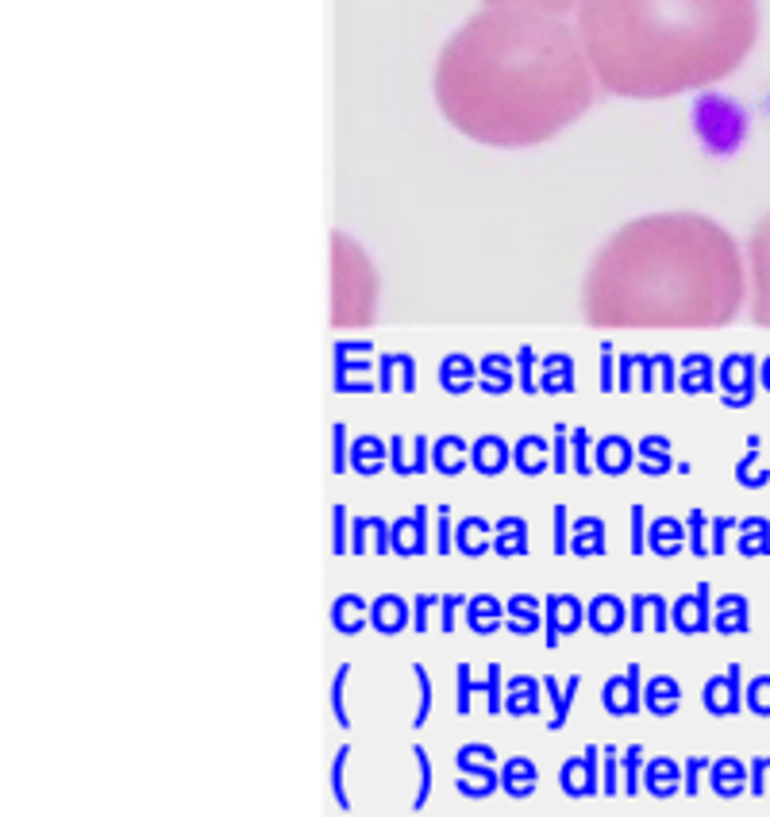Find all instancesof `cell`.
<instances>
[{
	"instance_id": "obj_16",
	"label": "cell",
	"mask_w": 770,
	"mask_h": 817,
	"mask_svg": "<svg viewBox=\"0 0 770 817\" xmlns=\"http://www.w3.org/2000/svg\"><path fill=\"white\" fill-rule=\"evenodd\" d=\"M706 710L713 713V718H732V713L739 710V702H744V695H739V667L732 663L724 675L709 678L706 683Z\"/></svg>"
},
{
	"instance_id": "obj_17",
	"label": "cell",
	"mask_w": 770,
	"mask_h": 817,
	"mask_svg": "<svg viewBox=\"0 0 770 817\" xmlns=\"http://www.w3.org/2000/svg\"><path fill=\"white\" fill-rule=\"evenodd\" d=\"M505 625L512 637H535L544 629V602L535 594H512L505 605Z\"/></svg>"
},
{
	"instance_id": "obj_39",
	"label": "cell",
	"mask_w": 770,
	"mask_h": 817,
	"mask_svg": "<svg viewBox=\"0 0 770 817\" xmlns=\"http://www.w3.org/2000/svg\"><path fill=\"white\" fill-rule=\"evenodd\" d=\"M739 552L744 556H767L770 552V529H767V521L762 517H755V521H744L739 524Z\"/></svg>"
},
{
	"instance_id": "obj_27",
	"label": "cell",
	"mask_w": 770,
	"mask_h": 817,
	"mask_svg": "<svg viewBox=\"0 0 770 817\" xmlns=\"http://www.w3.org/2000/svg\"><path fill=\"white\" fill-rule=\"evenodd\" d=\"M494 552L501 559H520L528 556V521L524 517H501L494 521Z\"/></svg>"
},
{
	"instance_id": "obj_14",
	"label": "cell",
	"mask_w": 770,
	"mask_h": 817,
	"mask_svg": "<svg viewBox=\"0 0 770 817\" xmlns=\"http://www.w3.org/2000/svg\"><path fill=\"white\" fill-rule=\"evenodd\" d=\"M462 621L474 637H494L497 629H505V602L494 594H471L466 609H462Z\"/></svg>"
},
{
	"instance_id": "obj_40",
	"label": "cell",
	"mask_w": 770,
	"mask_h": 817,
	"mask_svg": "<svg viewBox=\"0 0 770 817\" xmlns=\"http://www.w3.org/2000/svg\"><path fill=\"white\" fill-rule=\"evenodd\" d=\"M486 4H509V9H532V12H547V16L570 20L582 0H486Z\"/></svg>"
},
{
	"instance_id": "obj_10",
	"label": "cell",
	"mask_w": 770,
	"mask_h": 817,
	"mask_svg": "<svg viewBox=\"0 0 770 817\" xmlns=\"http://www.w3.org/2000/svg\"><path fill=\"white\" fill-rule=\"evenodd\" d=\"M436 513V509H428V506H416L413 513H405V517H398V521H390L393 529H390V536H393V556H401V559H413V556H424V552L431 548L428 544V517Z\"/></svg>"
},
{
	"instance_id": "obj_19",
	"label": "cell",
	"mask_w": 770,
	"mask_h": 817,
	"mask_svg": "<svg viewBox=\"0 0 770 817\" xmlns=\"http://www.w3.org/2000/svg\"><path fill=\"white\" fill-rule=\"evenodd\" d=\"M643 791L659 802L682 794V763L671 760V756H655V760H648L643 763Z\"/></svg>"
},
{
	"instance_id": "obj_25",
	"label": "cell",
	"mask_w": 770,
	"mask_h": 817,
	"mask_svg": "<svg viewBox=\"0 0 770 817\" xmlns=\"http://www.w3.org/2000/svg\"><path fill=\"white\" fill-rule=\"evenodd\" d=\"M682 706V687L674 675H655L643 683V710H651L655 718H671Z\"/></svg>"
},
{
	"instance_id": "obj_7",
	"label": "cell",
	"mask_w": 770,
	"mask_h": 817,
	"mask_svg": "<svg viewBox=\"0 0 770 817\" xmlns=\"http://www.w3.org/2000/svg\"><path fill=\"white\" fill-rule=\"evenodd\" d=\"M585 625V602L574 594L544 597V648H559V640L574 637Z\"/></svg>"
},
{
	"instance_id": "obj_37",
	"label": "cell",
	"mask_w": 770,
	"mask_h": 817,
	"mask_svg": "<svg viewBox=\"0 0 770 817\" xmlns=\"http://www.w3.org/2000/svg\"><path fill=\"white\" fill-rule=\"evenodd\" d=\"M482 702H486V713H505V671L501 663H489L486 678H474Z\"/></svg>"
},
{
	"instance_id": "obj_56",
	"label": "cell",
	"mask_w": 770,
	"mask_h": 817,
	"mask_svg": "<svg viewBox=\"0 0 770 817\" xmlns=\"http://www.w3.org/2000/svg\"><path fill=\"white\" fill-rule=\"evenodd\" d=\"M751 779H747V791L751 794H770V756H759V760L751 763Z\"/></svg>"
},
{
	"instance_id": "obj_32",
	"label": "cell",
	"mask_w": 770,
	"mask_h": 817,
	"mask_svg": "<svg viewBox=\"0 0 770 817\" xmlns=\"http://www.w3.org/2000/svg\"><path fill=\"white\" fill-rule=\"evenodd\" d=\"M454 791L462 794V798H494L497 791H501V771L497 768H482L474 771V775H459L454 779Z\"/></svg>"
},
{
	"instance_id": "obj_43",
	"label": "cell",
	"mask_w": 770,
	"mask_h": 817,
	"mask_svg": "<svg viewBox=\"0 0 770 817\" xmlns=\"http://www.w3.org/2000/svg\"><path fill=\"white\" fill-rule=\"evenodd\" d=\"M601 794H605V798H616V794H620V748H616V744H605V748H601Z\"/></svg>"
},
{
	"instance_id": "obj_5",
	"label": "cell",
	"mask_w": 770,
	"mask_h": 817,
	"mask_svg": "<svg viewBox=\"0 0 770 817\" xmlns=\"http://www.w3.org/2000/svg\"><path fill=\"white\" fill-rule=\"evenodd\" d=\"M747 279H751V317L770 328V213L747 239Z\"/></svg>"
},
{
	"instance_id": "obj_21",
	"label": "cell",
	"mask_w": 770,
	"mask_h": 817,
	"mask_svg": "<svg viewBox=\"0 0 770 817\" xmlns=\"http://www.w3.org/2000/svg\"><path fill=\"white\" fill-rule=\"evenodd\" d=\"M540 687H544V678L532 675L505 678V713L509 718H535L540 713Z\"/></svg>"
},
{
	"instance_id": "obj_54",
	"label": "cell",
	"mask_w": 770,
	"mask_h": 817,
	"mask_svg": "<svg viewBox=\"0 0 770 817\" xmlns=\"http://www.w3.org/2000/svg\"><path fill=\"white\" fill-rule=\"evenodd\" d=\"M747 706H751V713H759V718H770V675L755 678L751 687H747Z\"/></svg>"
},
{
	"instance_id": "obj_45",
	"label": "cell",
	"mask_w": 770,
	"mask_h": 817,
	"mask_svg": "<svg viewBox=\"0 0 770 817\" xmlns=\"http://www.w3.org/2000/svg\"><path fill=\"white\" fill-rule=\"evenodd\" d=\"M347 763H351V744H343L340 753H335V760H332V798H335V806L347 814L351 809V791H347Z\"/></svg>"
},
{
	"instance_id": "obj_34",
	"label": "cell",
	"mask_w": 770,
	"mask_h": 817,
	"mask_svg": "<svg viewBox=\"0 0 770 817\" xmlns=\"http://www.w3.org/2000/svg\"><path fill=\"white\" fill-rule=\"evenodd\" d=\"M713 629H721V632H744L747 629V602H744V597L724 594L721 602H716Z\"/></svg>"
},
{
	"instance_id": "obj_26",
	"label": "cell",
	"mask_w": 770,
	"mask_h": 817,
	"mask_svg": "<svg viewBox=\"0 0 770 817\" xmlns=\"http://www.w3.org/2000/svg\"><path fill=\"white\" fill-rule=\"evenodd\" d=\"M535 786H540V771H535V763L528 760V756H509V763L501 768V791L509 794V798L524 802L535 794Z\"/></svg>"
},
{
	"instance_id": "obj_30",
	"label": "cell",
	"mask_w": 770,
	"mask_h": 817,
	"mask_svg": "<svg viewBox=\"0 0 770 817\" xmlns=\"http://www.w3.org/2000/svg\"><path fill=\"white\" fill-rule=\"evenodd\" d=\"M593 466H597L601 474H625L628 466H632V448H628V440H620V436H608V440L597 443V459H593Z\"/></svg>"
},
{
	"instance_id": "obj_55",
	"label": "cell",
	"mask_w": 770,
	"mask_h": 817,
	"mask_svg": "<svg viewBox=\"0 0 770 817\" xmlns=\"http://www.w3.org/2000/svg\"><path fill=\"white\" fill-rule=\"evenodd\" d=\"M648 548V509L636 501L632 506V556H643Z\"/></svg>"
},
{
	"instance_id": "obj_15",
	"label": "cell",
	"mask_w": 770,
	"mask_h": 817,
	"mask_svg": "<svg viewBox=\"0 0 770 817\" xmlns=\"http://www.w3.org/2000/svg\"><path fill=\"white\" fill-rule=\"evenodd\" d=\"M454 552L466 559H482L486 552H494V524L486 517L471 513L454 524Z\"/></svg>"
},
{
	"instance_id": "obj_51",
	"label": "cell",
	"mask_w": 770,
	"mask_h": 817,
	"mask_svg": "<svg viewBox=\"0 0 770 817\" xmlns=\"http://www.w3.org/2000/svg\"><path fill=\"white\" fill-rule=\"evenodd\" d=\"M709 756H689V760H682V794L686 798H698L701 791V771H709Z\"/></svg>"
},
{
	"instance_id": "obj_48",
	"label": "cell",
	"mask_w": 770,
	"mask_h": 817,
	"mask_svg": "<svg viewBox=\"0 0 770 817\" xmlns=\"http://www.w3.org/2000/svg\"><path fill=\"white\" fill-rule=\"evenodd\" d=\"M332 556H351V513H347V506H332Z\"/></svg>"
},
{
	"instance_id": "obj_50",
	"label": "cell",
	"mask_w": 770,
	"mask_h": 817,
	"mask_svg": "<svg viewBox=\"0 0 770 817\" xmlns=\"http://www.w3.org/2000/svg\"><path fill=\"white\" fill-rule=\"evenodd\" d=\"M706 529H709L706 513H701V509H689V517H686V544L694 548V556H698V559H706V556H709Z\"/></svg>"
},
{
	"instance_id": "obj_58",
	"label": "cell",
	"mask_w": 770,
	"mask_h": 817,
	"mask_svg": "<svg viewBox=\"0 0 770 817\" xmlns=\"http://www.w3.org/2000/svg\"><path fill=\"white\" fill-rule=\"evenodd\" d=\"M728 524H736V521H728V517H716V521H713V544H709V552H713V556H724V540H728Z\"/></svg>"
},
{
	"instance_id": "obj_18",
	"label": "cell",
	"mask_w": 770,
	"mask_h": 817,
	"mask_svg": "<svg viewBox=\"0 0 770 817\" xmlns=\"http://www.w3.org/2000/svg\"><path fill=\"white\" fill-rule=\"evenodd\" d=\"M578 690H582V675H570V683H559L555 675H544V695H547V702H552L547 733H559V729H567L570 710H574Z\"/></svg>"
},
{
	"instance_id": "obj_22",
	"label": "cell",
	"mask_w": 770,
	"mask_h": 817,
	"mask_svg": "<svg viewBox=\"0 0 770 817\" xmlns=\"http://www.w3.org/2000/svg\"><path fill=\"white\" fill-rule=\"evenodd\" d=\"M682 548H686V521L663 513L648 524V552L651 556L671 559V556H678Z\"/></svg>"
},
{
	"instance_id": "obj_49",
	"label": "cell",
	"mask_w": 770,
	"mask_h": 817,
	"mask_svg": "<svg viewBox=\"0 0 770 817\" xmlns=\"http://www.w3.org/2000/svg\"><path fill=\"white\" fill-rule=\"evenodd\" d=\"M462 451H466V448H462V440H454V436H451V440H439L436 459H431V463H436L439 474H459L462 466H466V463H462Z\"/></svg>"
},
{
	"instance_id": "obj_47",
	"label": "cell",
	"mask_w": 770,
	"mask_h": 817,
	"mask_svg": "<svg viewBox=\"0 0 770 817\" xmlns=\"http://www.w3.org/2000/svg\"><path fill=\"white\" fill-rule=\"evenodd\" d=\"M462 609H466V594H459V590H447V594L439 597V629H443L447 637L459 629Z\"/></svg>"
},
{
	"instance_id": "obj_12",
	"label": "cell",
	"mask_w": 770,
	"mask_h": 817,
	"mask_svg": "<svg viewBox=\"0 0 770 817\" xmlns=\"http://www.w3.org/2000/svg\"><path fill=\"white\" fill-rule=\"evenodd\" d=\"M393 524L381 517H351V556H386L393 552Z\"/></svg>"
},
{
	"instance_id": "obj_33",
	"label": "cell",
	"mask_w": 770,
	"mask_h": 817,
	"mask_svg": "<svg viewBox=\"0 0 770 817\" xmlns=\"http://www.w3.org/2000/svg\"><path fill=\"white\" fill-rule=\"evenodd\" d=\"M471 466H474L478 474H489V478H494V474H501L505 466H509V448H505V443L497 440V436H486V440H482L478 448H474Z\"/></svg>"
},
{
	"instance_id": "obj_35",
	"label": "cell",
	"mask_w": 770,
	"mask_h": 817,
	"mask_svg": "<svg viewBox=\"0 0 770 817\" xmlns=\"http://www.w3.org/2000/svg\"><path fill=\"white\" fill-rule=\"evenodd\" d=\"M347 678H351V663H340L335 667V675H332V687H328V706H332V718H335V725L347 733L355 721H351V713H347Z\"/></svg>"
},
{
	"instance_id": "obj_31",
	"label": "cell",
	"mask_w": 770,
	"mask_h": 817,
	"mask_svg": "<svg viewBox=\"0 0 770 817\" xmlns=\"http://www.w3.org/2000/svg\"><path fill=\"white\" fill-rule=\"evenodd\" d=\"M454 768H459V775H474V771H482V768H497V748L486 741L462 744L459 753H454Z\"/></svg>"
},
{
	"instance_id": "obj_2",
	"label": "cell",
	"mask_w": 770,
	"mask_h": 817,
	"mask_svg": "<svg viewBox=\"0 0 770 817\" xmlns=\"http://www.w3.org/2000/svg\"><path fill=\"white\" fill-rule=\"evenodd\" d=\"M736 236L701 213H655L616 228L582 282L593 328H724L747 305Z\"/></svg>"
},
{
	"instance_id": "obj_59",
	"label": "cell",
	"mask_w": 770,
	"mask_h": 817,
	"mask_svg": "<svg viewBox=\"0 0 770 817\" xmlns=\"http://www.w3.org/2000/svg\"><path fill=\"white\" fill-rule=\"evenodd\" d=\"M574 471L578 474H590L593 471V463L585 459V436L582 433H574Z\"/></svg>"
},
{
	"instance_id": "obj_38",
	"label": "cell",
	"mask_w": 770,
	"mask_h": 817,
	"mask_svg": "<svg viewBox=\"0 0 770 817\" xmlns=\"http://www.w3.org/2000/svg\"><path fill=\"white\" fill-rule=\"evenodd\" d=\"M413 760H416V794H413V809L420 814L424 806H428L431 798V756L424 744L413 741Z\"/></svg>"
},
{
	"instance_id": "obj_8",
	"label": "cell",
	"mask_w": 770,
	"mask_h": 817,
	"mask_svg": "<svg viewBox=\"0 0 770 817\" xmlns=\"http://www.w3.org/2000/svg\"><path fill=\"white\" fill-rule=\"evenodd\" d=\"M601 702H605V713L613 718H636L643 710V678H640V663H628L620 675H613L601 687Z\"/></svg>"
},
{
	"instance_id": "obj_6",
	"label": "cell",
	"mask_w": 770,
	"mask_h": 817,
	"mask_svg": "<svg viewBox=\"0 0 770 817\" xmlns=\"http://www.w3.org/2000/svg\"><path fill=\"white\" fill-rule=\"evenodd\" d=\"M559 791L567 798H597L601 794V744H590L585 753L562 760L559 768Z\"/></svg>"
},
{
	"instance_id": "obj_41",
	"label": "cell",
	"mask_w": 770,
	"mask_h": 817,
	"mask_svg": "<svg viewBox=\"0 0 770 817\" xmlns=\"http://www.w3.org/2000/svg\"><path fill=\"white\" fill-rule=\"evenodd\" d=\"M454 687H459V695H454V713L466 718V713H474V698H478L471 663H454Z\"/></svg>"
},
{
	"instance_id": "obj_24",
	"label": "cell",
	"mask_w": 770,
	"mask_h": 817,
	"mask_svg": "<svg viewBox=\"0 0 770 817\" xmlns=\"http://www.w3.org/2000/svg\"><path fill=\"white\" fill-rule=\"evenodd\" d=\"M628 625H632V632H666L671 629V605L663 602V594H636L632 609H628Z\"/></svg>"
},
{
	"instance_id": "obj_23",
	"label": "cell",
	"mask_w": 770,
	"mask_h": 817,
	"mask_svg": "<svg viewBox=\"0 0 770 817\" xmlns=\"http://www.w3.org/2000/svg\"><path fill=\"white\" fill-rule=\"evenodd\" d=\"M747 763H739L736 756H721V760L709 763V786H713L716 798H739L747 791Z\"/></svg>"
},
{
	"instance_id": "obj_44",
	"label": "cell",
	"mask_w": 770,
	"mask_h": 817,
	"mask_svg": "<svg viewBox=\"0 0 770 817\" xmlns=\"http://www.w3.org/2000/svg\"><path fill=\"white\" fill-rule=\"evenodd\" d=\"M351 466H355L358 474H378L381 466H386V455H381V443L374 440V436L358 440V443H355V451H351Z\"/></svg>"
},
{
	"instance_id": "obj_9",
	"label": "cell",
	"mask_w": 770,
	"mask_h": 817,
	"mask_svg": "<svg viewBox=\"0 0 770 817\" xmlns=\"http://www.w3.org/2000/svg\"><path fill=\"white\" fill-rule=\"evenodd\" d=\"M671 629L686 632V637H701L713 629V609H709V582H698L694 594H682L671 605Z\"/></svg>"
},
{
	"instance_id": "obj_20",
	"label": "cell",
	"mask_w": 770,
	"mask_h": 817,
	"mask_svg": "<svg viewBox=\"0 0 770 817\" xmlns=\"http://www.w3.org/2000/svg\"><path fill=\"white\" fill-rule=\"evenodd\" d=\"M332 629L340 637H358L363 629H370V602L363 594H340L332 602Z\"/></svg>"
},
{
	"instance_id": "obj_57",
	"label": "cell",
	"mask_w": 770,
	"mask_h": 817,
	"mask_svg": "<svg viewBox=\"0 0 770 817\" xmlns=\"http://www.w3.org/2000/svg\"><path fill=\"white\" fill-rule=\"evenodd\" d=\"M439 597L443 594H416V602H413V629L416 632H428V613L439 605Z\"/></svg>"
},
{
	"instance_id": "obj_3",
	"label": "cell",
	"mask_w": 770,
	"mask_h": 817,
	"mask_svg": "<svg viewBox=\"0 0 770 817\" xmlns=\"http://www.w3.org/2000/svg\"><path fill=\"white\" fill-rule=\"evenodd\" d=\"M574 27L601 93L666 100L736 74L759 43V0H582Z\"/></svg>"
},
{
	"instance_id": "obj_42",
	"label": "cell",
	"mask_w": 770,
	"mask_h": 817,
	"mask_svg": "<svg viewBox=\"0 0 770 817\" xmlns=\"http://www.w3.org/2000/svg\"><path fill=\"white\" fill-rule=\"evenodd\" d=\"M413 678H416V713H413V733H420L424 725H428L431 718V678H428V667L424 663H413Z\"/></svg>"
},
{
	"instance_id": "obj_52",
	"label": "cell",
	"mask_w": 770,
	"mask_h": 817,
	"mask_svg": "<svg viewBox=\"0 0 770 817\" xmlns=\"http://www.w3.org/2000/svg\"><path fill=\"white\" fill-rule=\"evenodd\" d=\"M454 548V521H451V506H436V552L439 556H451Z\"/></svg>"
},
{
	"instance_id": "obj_4",
	"label": "cell",
	"mask_w": 770,
	"mask_h": 817,
	"mask_svg": "<svg viewBox=\"0 0 770 817\" xmlns=\"http://www.w3.org/2000/svg\"><path fill=\"white\" fill-rule=\"evenodd\" d=\"M335 244V324H370L378 305V279L358 244H351L343 232L332 236Z\"/></svg>"
},
{
	"instance_id": "obj_36",
	"label": "cell",
	"mask_w": 770,
	"mask_h": 817,
	"mask_svg": "<svg viewBox=\"0 0 770 817\" xmlns=\"http://www.w3.org/2000/svg\"><path fill=\"white\" fill-rule=\"evenodd\" d=\"M512 463H517V471L528 474V478L544 474L547 471V448H544V440H535V436L520 440L517 451H512Z\"/></svg>"
},
{
	"instance_id": "obj_1",
	"label": "cell",
	"mask_w": 770,
	"mask_h": 817,
	"mask_svg": "<svg viewBox=\"0 0 770 817\" xmlns=\"http://www.w3.org/2000/svg\"><path fill=\"white\" fill-rule=\"evenodd\" d=\"M431 90L459 135L524 151L582 120L601 85L570 20L486 4L439 50Z\"/></svg>"
},
{
	"instance_id": "obj_29",
	"label": "cell",
	"mask_w": 770,
	"mask_h": 817,
	"mask_svg": "<svg viewBox=\"0 0 770 817\" xmlns=\"http://www.w3.org/2000/svg\"><path fill=\"white\" fill-rule=\"evenodd\" d=\"M643 763H648V756H643L640 741H632L628 748H620V794L636 798V794L643 791Z\"/></svg>"
},
{
	"instance_id": "obj_11",
	"label": "cell",
	"mask_w": 770,
	"mask_h": 817,
	"mask_svg": "<svg viewBox=\"0 0 770 817\" xmlns=\"http://www.w3.org/2000/svg\"><path fill=\"white\" fill-rule=\"evenodd\" d=\"M413 625V605L401 594H378L370 597V629L381 632V637H401V632Z\"/></svg>"
},
{
	"instance_id": "obj_53",
	"label": "cell",
	"mask_w": 770,
	"mask_h": 817,
	"mask_svg": "<svg viewBox=\"0 0 770 817\" xmlns=\"http://www.w3.org/2000/svg\"><path fill=\"white\" fill-rule=\"evenodd\" d=\"M552 517H555V556H570V509L567 506H555L552 509Z\"/></svg>"
},
{
	"instance_id": "obj_28",
	"label": "cell",
	"mask_w": 770,
	"mask_h": 817,
	"mask_svg": "<svg viewBox=\"0 0 770 817\" xmlns=\"http://www.w3.org/2000/svg\"><path fill=\"white\" fill-rule=\"evenodd\" d=\"M570 556H605V521L601 517H578L574 529H570Z\"/></svg>"
},
{
	"instance_id": "obj_13",
	"label": "cell",
	"mask_w": 770,
	"mask_h": 817,
	"mask_svg": "<svg viewBox=\"0 0 770 817\" xmlns=\"http://www.w3.org/2000/svg\"><path fill=\"white\" fill-rule=\"evenodd\" d=\"M585 625H590L597 637H616V632L628 625V605L616 594H593L585 602Z\"/></svg>"
},
{
	"instance_id": "obj_46",
	"label": "cell",
	"mask_w": 770,
	"mask_h": 817,
	"mask_svg": "<svg viewBox=\"0 0 770 817\" xmlns=\"http://www.w3.org/2000/svg\"><path fill=\"white\" fill-rule=\"evenodd\" d=\"M640 455H643V463H640V471L643 474H666L671 471V455H666V443L659 440V436H651V440H643L640 443Z\"/></svg>"
}]
</instances>
